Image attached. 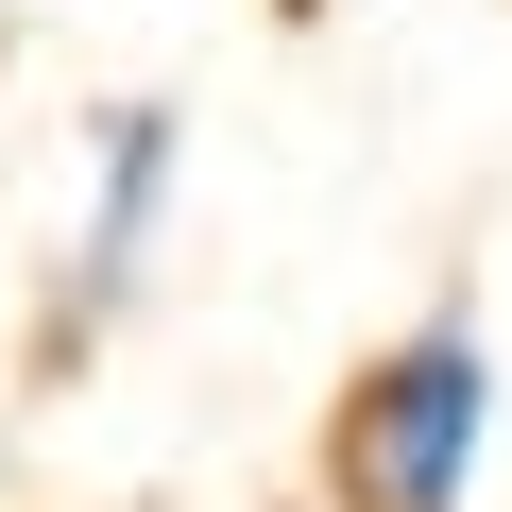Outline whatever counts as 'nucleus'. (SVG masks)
<instances>
[{"instance_id":"1","label":"nucleus","mask_w":512,"mask_h":512,"mask_svg":"<svg viewBox=\"0 0 512 512\" xmlns=\"http://www.w3.org/2000/svg\"><path fill=\"white\" fill-rule=\"evenodd\" d=\"M478 427H495V342H478V325H427V342H393V359L342 393L325 495H342V512H461Z\"/></svg>"},{"instance_id":"2","label":"nucleus","mask_w":512,"mask_h":512,"mask_svg":"<svg viewBox=\"0 0 512 512\" xmlns=\"http://www.w3.org/2000/svg\"><path fill=\"white\" fill-rule=\"evenodd\" d=\"M86 274H69V325H103L137 274H154V222H171V171H188V120L171 103H103V137H86Z\"/></svg>"}]
</instances>
